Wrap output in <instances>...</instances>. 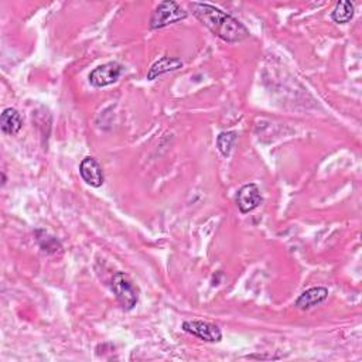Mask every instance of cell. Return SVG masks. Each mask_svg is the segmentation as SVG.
<instances>
[{"label": "cell", "mask_w": 362, "mask_h": 362, "mask_svg": "<svg viewBox=\"0 0 362 362\" xmlns=\"http://www.w3.org/2000/svg\"><path fill=\"white\" fill-rule=\"evenodd\" d=\"M188 9L212 34L227 42H240L250 36L249 30L240 20L216 6L193 2L188 5Z\"/></svg>", "instance_id": "6da1fadb"}, {"label": "cell", "mask_w": 362, "mask_h": 362, "mask_svg": "<svg viewBox=\"0 0 362 362\" xmlns=\"http://www.w3.org/2000/svg\"><path fill=\"white\" fill-rule=\"evenodd\" d=\"M111 289L116 297L119 306L125 311H131L132 309H135V306L139 302V289L132 282L129 276L122 272L115 273L111 282Z\"/></svg>", "instance_id": "7a4b0ae2"}, {"label": "cell", "mask_w": 362, "mask_h": 362, "mask_svg": "<svg viewBox=\"0 0 362 362\" xmlns=\"http://www.w3.org/2000/svg\"><path fill=\"white\" fill-rule=\"evenodd\" d=\"M188 13L173 0H166L161 2L153 12L148 26L152 30H159L163 27H167L170 25L179 23L181 20H185Z\"/></svg>", "instance_id": "3957f363"}, {"label": "cell", "mask_w": 362, "mask_h": 362, "mask_svg": "<svg viewBox=\"0 0 362 362\" xmlns=\"http://www.w3.org/2000/svg\"><path fill=\"white\" fill-rule=\"evenodd\" d=\"M123 66L116 61H111L102 64V66L94 68L88 77L90 83L95 88H103L108 87V85L115 83L120 75L123 74Z\"/></svg>", "instance_id": "277c9868"}, {"label": "cell", "mask_w": 362, "mask_h": 362, "mask_svg": "<svg viewBox=\"0 0 362 362\" xmlns=\"http://www.w3.org/2000/svg\"><path fill=\"white\" fill-rule=\"evenodd\" d=\"M183 330L191 335L203 339L205 343H220L222 339V331L220 330V327L207 322H200V320L184 322Z\"/></svg>", "instance_id": "5b68a950"}, {"label": "cell", "mask_w": 362, "mask_h": 362, "mask_svg": "<svg viewBox=\"0 0 362 362\" xmlns=\"http://www.w3.org/2000/svg\"><path fill=\"white\" fill-rule=\"evenodd\" d=\"M262 201L263 198L261 194V190L255 183L245 184L238 190L237 205L242 214H248V212L257 209L262 204Z\"/></svg>", "instance_id": "8992f818"}, {"label": "cell", "mask_w": 362, "mask_h": 362, "mask_svg": "<svg viewBox=\"0 0 362 362\" xmlns=\"http://www.w3.org/2000/svg\"><path fill=\"white\" fill-rule=\"evenodd\" d=\"M79 174L85 183L91 187H95V188L102 187V184L105 181L102 166L98 163V160L95 157H91V156L85 157L81 161Z\"/></svg>", "instance_id": "52a82bcc"}, {"label": "cell", "mask_w": 362, "mask_h": 362, "mask_svg": "<svg viewBox=\"0 0 362 362\" xmlns=\"http://www.w3.org/2000/svg\"><path fill=\"white\" fill-rule=\"evenodd\" d=\"M327 297H328L327 287H322V286L311 287L299 296V299L296 300L294 306L299 310H310L318 305H322L323 302H326Z\"/></svg>", "instance_id": "ba28073f"}, {"label": "cell", "mask_w": 362, "mask_h": 362, "mask_svg": "<svg viewBox=\"0 0 362 362\" xmlns=\"http://www.w3.org/2000/svg\"><path fill=\"white\" fill-rule=\"evenodd\" d=\"M183 67V61L177 57H163L159 61H156L152 68L148 70L147 73V79L148 81H153L167 73H172V71H177Z\"/></svg>", "instance_id": "9c48e42d"}, {"label": "cell", "mask_w": 362, "mask_h": 362, "mask_svg": "<svg viewBox=\"0 0 362 362\" xmlns=\"http://www.w3.org/2000/svg\"><path fill=\"white\" fill-rule=\"evenodd\" d=\"M0 127H2L3 133L14 136L23 127V119H21L20 114L16 109L8 108L3 111L2 116H0Z\"/></svg>", "instance_id": "30bf717a"}, {"label": "cell", "mask_w": 362, "mask_h": 362, "mask_svg": "<svg viewBox=\"0 0 362 362\" xmlns=\"http://www.w3.org/2000/svg\"><path fill=\"white\" fill-rule=\"evenodd\" d=\"M354 5L348 2V0H339L331 13V18L338 25L350 23L354 17Z\"/></svg>", "instance_id": "8fae6325"}, {"label": "cell", "mask_w": 362, "mask_h": 362, "mask_svg": "<svg viewBox=\"0 0 362 362\" xmlns=\"http://www.w3.org/2000/svg\"><path fill=\"white\" fill-rule=\"evenodd\" d=\"M36 235H37V241L42 250H46L49 253H57L62 249L60 241L54 237H50L49 233H46L44 231H37Z\"/></svg>", "instance_id": "7c38bea8"}, {"label": "cell", "mask_w": 362, "mask_h": 362, "mask_svg": "<svg viewBox=\"0 0 362 362\" xmlns=\"http://www.w3.org/2000/svg\"><path fill=\"white\" fill-rule=\"evenodd\" d=\"M237 142V133L235 132H221L217 138V146L218 151L222 156L228 157L231 155V151L233 144Z\"/></svg>", "instance_id": "4fadbf2b"}]
</instances>
